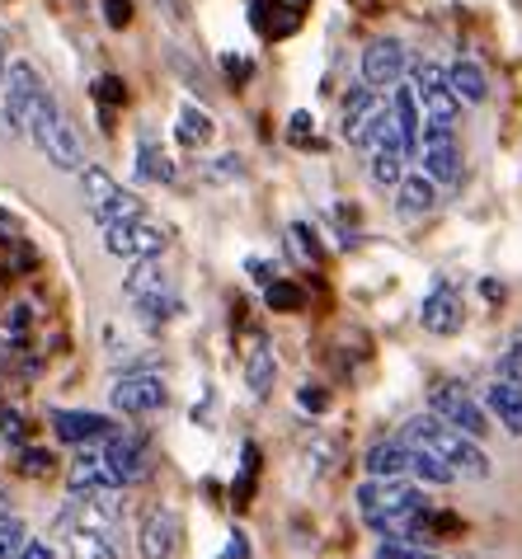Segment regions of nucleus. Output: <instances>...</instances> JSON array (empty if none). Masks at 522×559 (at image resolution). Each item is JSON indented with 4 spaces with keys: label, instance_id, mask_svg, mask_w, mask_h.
<instances>
[{
    "label": "nucleus",
    "instance_id": "nucleus-1",
    "mask_svg": "<svg viewBox=\"0 0 522 559\" xmlns=\"http://www.w3.org/2000/svg\"><path fill=\"white\" fill-rule=\"evenodd\" d=\"M57 532L71 559H122V518L109 493H71Z\"/></svg>",
    "mask_w": 522,
    "mask_h": 559
},
{
    "label": "nucleus",
    "instance_id": "nucleus-2",
    "mask_svg": "<svg viewBox=\"0 0 522 559\" xmlns=\"http://www.w3.org/2000/svg\"><path fill=\"white\" fill-rule=\"evenodd\" d=\"M401 438H405L410 447H424V452L442 456L462 479H489V456H485L481 438H471V432L452 428L448 418L419 414V418H410V424H405Z\"/></svg>",
    "mask_w": 522,
    "mask_h": 559
},
{
    "label": "nucleus",
    "instance_id": "nucleus-3",
    "mask_svg": "<svg viewBox=\"0 0 522 559\" xmlns=\"http://www.w3.org/2000/svg\"><path fill=\"white\" fill-rule=\"evenodd\" d=\"M428 499L424 489H410L405 479H367L358 489V512L377 536H401V526L410 512H419Z\"/></svg>",
    "mask_w": 522,
    "mask_h": 559
},
{
    "label": "nucleus",
    "instance_id": "nucleus-4",
    "mask_svg": "<svg viewBox=\"0 0 522 559\" xmlns=\"http://www.w3.org/2000/svg\"><path fill=\"white\" fill-rule=\"evenodd\" d=\"M0 90H5V99H0V132L28 136L43 99H48V90H43L38 71L28 67V61H14V67L5 71V85H0Z\"/></svg>",
    "mask_w": 522,
    "mask_h": 559
},
{
    "label": "nucleus",
    "instance_id": "nucleus-5",
    "mask_svg": "<svg viewBox=\"0 0 522 559\" xmlns=\"http://www.w3.org/2000/svg\"><path fill=\"white\" fill-rule=\"evenodd\" d=\"M28 136H34V146L48 155L52 169H67V175H75V169H85V155H81V136H75V128L67 122V114H61V104L48 95L34 118V128H28Z\"/></svg>",
    "mask_w": 522,
    "mask_h": 559
},
{
    "label": "nucleus",
    "instance_id": "nucleus-6",
    "mask_svg": "<svg viewBox=\"0 0 522 559\" xmlns=\"http://www.w3.org/2000/svg\"><path fill=\"white\" fill-rule=\"evenodd\" d=\"M410 85H414V95H419L424 128H456V118H462V99H456L452 75L442 71L438 61H414Z\"/></svg>",
    "mask_w": 522,
    "mask_h": 559
},
{
    "label": "nucleus",
    "instance_id": "nucleus-7",
    "mask_svg": "<svg viewBox=\"0 0 522 559\" xmlns=\"http://www.w3.org/2000/svg\"><path fill=\"white\" fill-rule=\"evenodd\" d=\"M428 414L448 418L452 428L471 432V438H485L489 432V409L481 395H471L462 381H438L434 391H428Z\"/></svg>",
    "mask_w": 522,
    "mask_h": 559
},
{
    "label": "nucleus",
    "instance_id": "nucleus-8",
    "mask_svg": "<svg viewBox=\"0 0 522 559\" xmlns=\"http://www.w3.org/2000/svg\"><path fill=\"white\" fill-rule=\"evenodd\" d=\"M109 405H114V414L146 418V414L170 405V391H165L161 371H122V377L109 385Z\"/></svg>",
    "mask_w": 522,
    "mask_h": 559
},
{
    "label": "nucleus",
    "instance_id": "nucleus-9",
    "mask_svg": "<svg viewBox=\"0 0 522 559\" xmlns=\"http://www.w3.org/2000/svg\"><path fill=\"white\" fill-rule=\"evenodd\" d=\"M391 114V104L381 99V90H372V85H358V90H348L344 95V122H340V132H344V142L348 146H372V136H377V128H381V118Z\"/></svg>",
    "mask_w": 522,
    "mask_h": 559
},
{
    "label": "nucleus",
    "instance_id": "nucleus-10",
    "mask_svg": "<svg viewBox=\"0 0 522 559\" xmlns=\"http://www.w3.org/2000/svg\"><path fill=\"white\" fill-rule=\"evenodd\" d=\"M170 236L161 226H146V222H118V226H104V250L122 263H137V259H161Z\"/></svg>",
    "mask_w": 522,
    "mask_h": 559
},
{
    "label": "nucleus",
    "instance_id": "nucleus-11",
    "mask_svg": "<svg viewBox=\"0 0 522 559\" xmlns=\"http://www.w3.org/2000/svg\"><path fill=\"white\" fill-rule=\"evenodd\" d=\"M410 75V57H405V43L395 38H377L363 48V81L381 90V95H391L395 85H401Z\"/></svg>",
    "mask_w": 522,
    "mask_h": 559
},
{
    "label": "nucleus",
    "instance_id": "nucleus-12",
    "mask_svg": "<svg viewBox=\"0 0 522 559\" xmlns=\"http://www.w3.org/2000/svg\"><path fill=\"white\" fill-rule=\"evenodd\" d=\"M104 456H109L114 465V475H118V485L128 489V485H142V479L151 475V442L142 438V432H114L109 442H104Z\"/></svg>",
    "mask_w": 522,
    "mask_h": 559
},
{
    "label": "nucleus",
    "instance_id": "nucleus-13",
    "mask_svg": "<svg viewBox=\"0 0 522 559\" xmlns=\"http://www.w3.org/2000/svg\"><path fill=\"white\" fill-rule=\"evenodd\" d=\"M419 160H424V175L438 179V183L462 179V146H456V128H424Z\"/></svg>",
    "mask_w": 522,
    "mask_h": 559
},
{
    "label": "nucleus",
    "instance_id": "nucleus-14",
    "mask_svg": "<svg viewBox=\"0 0 522 559\" xmlns=\"http://www.w3.org/2000/svg\"><path fill=\"white\" fill-rule=\"evenodd\" d=\"M67 485H71V493H114V489H122L109 456H104V442H90V447L75 452V461L67 465Z\"/></svg>",
    "mask_w": 522,
    "mask_h": 559
},
{
    "label": "nucleus",
    "instance_id": "nucleus-15",
    "mask_svg": "<svg viewBox=\"0 0 522 559\" xmlns=\"http://www.w3.org/2000/svg\"><path fill=\"white\" fill-rule=\"evenodd\" d=\"M52 432L71 447H90V442H109L114 432H122V424H114L109 414H95V409H52Z\"/></svg>",
    "mask_w": 522,
    "mask_h": 559
},
{
    "label": "nucleus",
    "instance_id": "nucleus-16",
    "mask_svg": "<svg viewBox=\"0 0 522 559\" xmlns=\"http://www.w3.org/2000/svg\"><path fill=\"white\" fill-rule=\"evenodd\" d=\"M179 546H183V518L175 508H151L142 522V536H137L142 559H175Z\"/></svg>",
    "mask_w": 522,
    "mask_h": 559
},
{
    "label": "nucleus",
    "instance_id": "nucleus-17",
    "mask_svg": "<svg viewBox=\"0 0 522 559\" xmlns=\"http://www.w3.org/2000/svg\"><path fill=\"white\" fill-rule=\"evenodd\" d=\"M419 324L428 334H456L466 324V306H462V292H456L452 283H434L428 287V297L419 306Z\"/></svg>",
    "mask_w": 522,
    "mask_h": 559
},
{
    "label": "nucleus",
    "instance_id": "nucleus-18",
    "mask_svg": "<svg viewBox=\"0 0 522 559\" xmlns=\"http://www.w3.org/2000/svg\"><path fill=\"white\" fill-rule=\"evenodd\" d=\"M452 536H462V518H456V512H442V508H434V503H424L419 512H410L405 526H401V536H391V540L438 546V540H452Z\"/></svg>",
    "mask_w": 522,
    "mask_h": 559
},
{
    "label": "nucleus",
    "instance_id": "nucleus-19",
    "mask_svg": "<svg viewBox=\"0 0 522 559\" xmlns=\"http://www.w3.org/2000/svg\"><path fill=\"white\" fill-rule=\"evenodd\" d=\"M391 118L395 128H401V142H405V155L414 160L419 155V142H424V108H419V95H414V85H395L391 90Z\"/></svg>",
    "mask_w": 522,
    "mask_h": 559
},
{
    "label": "nucleus",
    "instance_id": "nucleus-20",
    "mask_svg": "<svg viewBox=\"0 0 522 559\" xmlns=\"http://www.w3.org/2000/svg\"><path fill=\"white\" fill-rule=\"evenodd\" d=\"M481 400H485V409H489V418H499L503 428L513 432V438H522V385H513V381H503V377H495L481 391Z\"/></svg>",
    "mask_w": 522,
    "mask_h": 559
},
{
    "label": "nucleus",
    "instance_id": "nucleus-21",
    "mask_svg": "<svg viewBox=\"0 0 522 559\" xmlns=\"http://www.w3.org/2000/svg\"><path fill=\"white\" fill-rule=\"evenodd\" d=\"M363 465H367V475L372 479H401V475H410V465H414V447L401 438V442H372L367 447V456H363Z\"/></svg>",
    "mask_w": 522,
    "mask_h": 559
},
{
    "label": "nucleus",
    "instance_id": "nucleus-22",
    "mask_svg": "<svg viewBox=\"0 0 522 559\" xmlns=\"http://www.w3.org/2000/svg\"><path fill=\"white\" fill-rule=\"evenodd\" d=\"M438 207V179H428L424 169L419 175L401 179V198H395V212L405 216V222H419V216H428Z\"/></svg>",
    "mask_w": 522,
    "mask_h": 559
},
{
    "label": "nucleus",
    "instance_id": "nucleus-23",
    "mask_svg": "<svg viewBox=\"0 0 522 559\" xmlns=\"http://www.w3.org/2000/svg\"><path fill=\"white\" fill-rule=\"evenodd\" d=\"M273 381H278V357H273L264 338H254V348L245 353V385H250L254 400H264L273 391Z\"/></svg>",
    "mask_w": 522,
    "mask_h": 559
},
{
    "label": "nucleus",
    "instance_id": "nucleus-24",
    "mask_svg": "<svg viewBox=\"0 0 522 559\" xmlns=\"http://www.w3.org/2000/svg\"><path fill=\"white\" fill-rule=\"evenodd\" d=\"M448 75H452V90H456L462 104H485L489 99V81H485V71H481L475 57H456L448 67Z\"/></svg>",
    "mask_w": 522,
    "mask_h": 559
},
{
    "label": "nucleus",
    "instance_id": "nucleus-25",
    "mask_svg": "<svg viewBox=\"0 0 522 559\" xmlns=\"http://www.w3.org/2000/svg\"><path fill=\"white\" fill-rule=\"evenodd\" d=\"M297 24H301L297 5H283V0H254V28L259 34L287 38V34H297Z\"/></svg>",
    "mask_w": 522,
    "mask_h": 559
},
{
    "label": "nucleus",
    "instance_id": "nucleus-26",
    "mask_svg": "<svg viewBox=\"0 0 522 559\" xmlns=\"http://www.w3.org/2000/svg\"><path fill=\"white\" fill-rule=\"evenodd\" d=\"M137 169H142V179H156V183H175V160L156 146V136L142 132V146H137Z\"/></svg>",
    "mask_w": 522,
    "mask_h": 559
},
{
    "label": "nucleus",
    "instance_id": "nucleus-27",
    "mask_svg": "<svg viewBox=\"0 0 522 559\" xmlns=\"http://www.w3.org/2000/svg\"><path fill=\"white\" fill-rule=\"evenodd\" d=\"M122 292H128L132 301H142V297H161V292H170V277H165V269H156L151 259H137V269L128 273V283H122Z\"/></svg>",
    "mask_w": 522,
    "mask_h": 559
},
{
    "label": "nucleus",
    "instance_id": "nucleus-28",
    "mask_svg": "<svg viewBox=\"0 0 522 559\" xmlns=\"http://www.w3.org/2000/svg\"><path fill=\"white\" fill-rule=\"evenodd\" d=\"M212 132H217V122H212L207 108H198V104H183L179 108V142L183 146H207Z\"/></svg>",
    "mask_w": 522,
    "mask_h": 559
},
{
    "label": "nucleus",
    "instance_id": "nucleus-29",
    "mask_svg": "<svg viewBox=\"0 0 522 559\" xmlns=\"http://www.w3.org/2000/svg\"><path fill=\"white\" fill-rule=\"evenodd\" d=\"M137 306V320L151 324V330H161V324H170L183 316V301L175 297V292H161V297H142V301H132Z\"/></svg>",
    "mask_w": 522,
    "mask_h": 559
},
{
    "label": "nucleus",
    "instance_id": "nucleus-30",
    "mask_svg": "<svg viewBox=\"0 0 522 559\" xmlns=\"http://www.w3.org/2000/svg\"><path fill=\"white\" fill-rule=\"evenodd\" d=\"M142 216H146V203H142V198L128 193V189H118L109 203L95 212V222H99V226H118V222H142Z\"/></svg>",
    "mask_w": 522,
    "mask_h": 559
},
{
    "label": "nucleus",
    "instance_id": "nucleus-31",
    "mask_svg": "<svg viewBox=\"0 0 522 559\" xmlns=\"http://www.w3.org/2000/svg\"><path fill=\"white\" fill-rule=\"evenodd\" d=\"M410 475L419 479V485H452L456 479V471L442 456H434V452H424V447H414V465H410Z\"/></svg>",
    "mask_w": 522,
    "mask_h": 559
},
{
    "label": "nucleus",
    "instance_id": "nucleus-32",
    "mask_svg": "<svg viewBox=\"0 0 522 559\" xmlns=\"http://www.w3.org/2000/svg\"><path fill=\"white\" fill-rule=\"evenodd\" d=\"M81 189H85V198H90V212H99V207L118 193V179L109 175V169H99V165H85V169H81Z\"/></svg>",
    "mask_w": 522,
    "mask_h": 559
},
{
    "label": "nucleus",
    "instance_id": "nucleus-33",
    "mask_svg": "<svg viewBox=\"0 0 522 559\" xmlns=\"http://www.w3.org/2000/svg\"><path fill=\"white\" fill-rule=\"evenodd\" d=\"M264 301H269V310H278V316H297L306 306V292L297 283H287V277H273L264 287Z\"/></svg>",
    "mask_w": 522,
    "mask_h": 559
},
{
    "label": "nucleus",
    "instance_id": "nucleus-34",
    "mask_svg": "<svg viewBox=\"0 0 522 559\" xmlns=\"http://www.w3.org/2000/svg\"><path fill=\"white\" fill-rule=\"evenodd\" d=\"M14 471H20L24 479H48L57 471V456L43 452V447H24L20 461H14Z\"/></svg>",
    "mask_w": 522,
    "mask_h": 559
},
{
    "label": "nucleus",
    "instance_id": "nucleus-35",
    "mask_svg": "<svg viewBox=\"0 0 522 559\" xmlns=\"http://www.w3.org/2000/svg\"><path fill=\"white\" fill-rule=\"evenodd\" d=\"M95 104H99V114L109 118L114 108L128 104V85H122L118 75H99V81H95Z\"/></svg>",
    "mask_w": 522,
    "mask_h": 559
},
{
    "label": "nucleus",
    "instance_id": "nucleus-36",
    "mask_svg": "<svg viewBox=\"0 0 522 559\" xmlns=\"http://www.w3.org/2000/svg\"><path fill=\"white\" fill-rule=\"evenodd\" d=\"M24 540H28L24 522H20V518H5V512H0V559H14V555L24 550Z\"/></svg>",
    "mask_w": 522,
    "mask_h": 559
},
{
    "label": "nucleus",
    "instance_id": "nucleus-37",
    "mask_svg": "<svg viewBox=\"0 0 522 559\" xmlns=\"http://www.w3.org/2000/svg\"><path fill=\"white\" fill-rule=\"evenodd\" d=\"M377 559H442V555H434L428 546H414V540H391V536H381Z\"/></svg>",
    "mask_w": 522,
    "mask_h": 559
},
{
    "label": "nucleus",
    "instance_id": "nucleus-38",
    "mask_svg": "<svg viewBox=\"0 0 522 559\" xmlns=\"http://www.w3.org/2000/svg\"><path fill=\"white\" fill-rule=\"evenodd\" d=\"M254 475H259V447L250 442V447H245V475H240V485L232 489V493H236V503H250V493H254Z\"/></svg>",
    "mask_w": 522,
    "mask_h": 559
},
{
    "label": "nucleus",
    "instance_id": "nucleus-39",
    "mask_svg": "<svg viewBox=\"0 0 522 559\" xmlns=\"http://www.w3.org/2000/svg\"><path fill=\"white\" fill-rule=\"evenodd\" d=\"M499 377H503V381H513V385H522V334L509 344V353L499 357Z\"/></svg>",
    "mask_w": 522,
    "mask_h": 559
},
{
    "label": "nucleus",
    "instance_id": "nucleus-40",
    "mask_svg": "<svg viewBox=\"0 0 522 559\" xmlns=\"http://www.w3.org/2000/svg\"><path fill=\"white\" fill-rule=\"evenodd\" d=\"M203 175H207V179H240V175H245V160H240L236 151H232V155H217V160H212Z\"/></svg>",
    "mask_w": 522,
    "mask_h": 559
},
{
    "label": "nucleus",
    "instance_id": "nucleus-41",
    "mask_svg": "<svg viewBox=\"0 0 522 559\" xmlns=\"http://www.w3.org/2000/svg\"><path fill=\"white\" fill-rule=\"evenodd\" d=\"M287 236H292V245H297V254H301V259H320L316 230H311V226H306V222H297V226H292V230H287Z\"/></svg>",
    "mask_w": 522,
    "mask_h": 559
},
{
    "label": "nucleus",
    "instance_id": "nucleus-42",
    "mask_svg": "<svg viewBox=\"0 0 522 559\" xmlns=\"http://www.w3.org/2000/svg\"><path fill=\"white\" fill-rule=\"evenodd\" d=\"M311 136H316V118H311V114H306V108H301V114H292L287 142H292V146H306V142H311Z\"/></svg>",
    "mask_w": 522,
    "mask_h": 559
},
{
    "label": "nucleus",
    "instance_id": "nucleus-43",
    "mask_svg": "<svg viewBox=\"0 0 522 559\" xmlns=\"http://www.w3.org/2000/svg\"><path fill=\"white\" fill-rule=\"evenodd\" d=\"M104 24H109V28H128L132 24V0H104Z\"/></svg>",
    "mask_w": 522,
    "mask_h": 559
},
{
    "label": "nucleus",
    "instance_id": "nucleus-44",
    "mask_svg": "<svg viewBox=\"0 0 522 559\" xmlns=\"http://www.w3.org/2000/svg\"><path fill=\"white\" fill-rule=\"evenodd\" d=\"M28 320H34V310H28V306H10V316H5V338H14V344H20L24 330H28Z\"/></svg>",
    "mask_w": 522,
    "mask_h": 559
},
{
    "label": "nucleus",
    "instance_id": "nucleus-45",
    "mask_svg": "<svg viewBox=\"0 0 522 559\" xmlns=\"http://www.w3.org/2000/svg\"><path fill=\"white\" fill-rule=\"evenodd\" d=\"M297 405L311 409V414H325V409H330V391H320V385H301V391H297Z\"/></svg>",
    "mask_w": 522,
    "mask_h": 559
},
{
    "label": "nucleus",
    "instance_id": "nucleus-46",
    "mask_svg": "<svg viewBox=\"0 0 522 559\" xmlns=\"http://www.w3.org/2000/svg\"><path fill=\"white\" fill-rule=\"evenodd\" d=\"M0 438H10V442H24V418L20 414H0Z\"/></svg>",
    "mask_w": 522,
    "mask_h": 559
},
{
    "label": "nucleus",
    "instance_id": "nucleus-47",
    "mask_svg": "<svg viewBox=\"0 0 522 559\" xmlns=\"http://www.w3.org/2000/svg\"><path fill=\"white\" fill-rule=\"evenodd\" d=\"M222 67H226V75H232V81H250L254 75V67L245 57H222Z\"/></svg>",
    "mask_w": 522,
    "mask_h": 559
},
{
    "label": "nucleus",
    "instance_id": "nucleus-48",
    "mask_svg": "<svg viewBox=\"0 0 522 559\" xmlns=\"http://www.w3.org/2000/svg\"><path fill=\"white\" fill-rule=\"evenodd\" d=\"M14 559H52V546H48V540H24V550Z\"/></svg>",
    "mask_w": 522,
    "mask_h": 559
},
{
    "label": "nucleus",
    "instance_id": "nucleus-49",
    "mask_svg": "<svg viewBox=\"0 0 522 559\" xmlns=\"http://www.w3.org/2000/svg\"><path fill=\"white\" fill-rule=\"evenodd\" d=\"M250 273H254V283H264V287L273 283V263L269 259H250Z\"/></svg>",
    "mask_w": 522,
    "mask_h": 559
},
{
    "label": "nucleus",
    "instance_id": "nucleus-50",
    "mask_svg": "<svg viewBox=\"0 0 522 559\" xmlns=\"http://www.w3.org/2000/svg\"><path fill=\"white\" fill-rule=\"evenodd\" d=\"M245 555H250V540H245V536L236 532V540L226 546V559H245Z\"/></svg>",
    "mask_w": 522,
    "mask_h": 559
},
{
    "label": "nucleus",
    "instance_id": "nucleus-51",
    "mask_svg": "<svg viewBox=\"0 0 522 559\" xmlns=\"http://www.w3.org/2000/svg\"><path fill=\"white\" fill-rule=\"evenodd\" d=\"M14 230H20V226H14V216L0 212V240H14Z\"/></svg>",
    "mask_w": 522,
    "mask_h": 559
},
{
    "label": "nucleus",
    "instance_id": "nucleus-52",
    "mask_svg": "<svg viewBox=\"0 0 522 559\" xmlns=\"http://www.w3.org/2000/svg\"><path fill=\"white\" fill-rule=\"evenodd\" d=\"M0 85H5V52H0Z\"/></svg>",
    "mask_w": 522,
    "mask_h": 559
},
{
    "label": "nucleus",
    "instance_id": "nucleus-53",
    "mask_svg": "<svg viewBox=\"0 0 522 559\" xmlns=\"http://www.w3.org/2000/svg\"><path fill=\"white\" fill-rule=\"evenodd\" d=\"M297 5H306V0H297Z\"/></svg>",
    "mask_w": 522,
    "mask_h": 559
}]
</instances>
